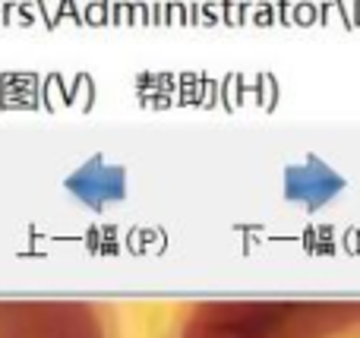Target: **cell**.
Wrapping results in <instances>:
<instances>
[{
	"label": "cell",
	"instance_id": "6da1fadb",
	"mask_svg": "<svg viewBox=\"0 0 360 338\" xmlns=\"http://www.w3.org/2000/svg\"><path fill=\"white\" fill-rule=\"evenodd\" d=\"M177 338H360V301L228 297L193 304Z\"/></svg>",
	"mask_w": 360,
	"mask_h": 338
},
{
	"label": "cell",
	"instance_id": "7a4b0ae2",
	"mask_svg": "<svg viewBox=\"0 0 360 338\" xmlns=\"http://www.w3.org/2000/svg\"><path fill=\"white\" fill-rule=\"evenodd\" d=\"M38 313H41V304H25L16 338L32 335V329H35V323H38ZM35 338H101V332L92 323V310L89 307H82V304H51L48 316H44Z\"/></svg>",
	"mask_w": 360,
	"mask_h": 338
}]
</instances>
